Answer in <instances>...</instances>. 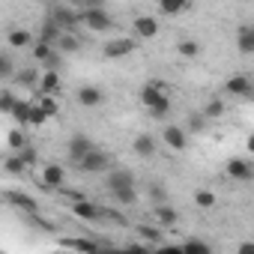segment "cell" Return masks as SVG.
I'll return each mask as SVG.
<instances>
[{
    "label": "cell",
    "mask_w": 254,
    "mask_h": 254,
    "mask_svg": "<svg viewBox=\"0 0 254 254\" xmlns=\"http://www.w3.org/2000/svg\"><path fill=\"white\" fill-rule=\"evenodd\" d=\"M18 156H21V162H24L27 168H33V165L39 162V150H36L33 144H24V147L18 150Z\"/></svg>",
    "instance_id": "cell-37"
},
{
    "label": "cell",
    "mask_w": 254,
    "mask_h": 254,
    "mask_svg": "<svg viewBox=\"0 0 254 254\" xmlns=\"http://www.w3.org/2000/svg\"><path fill=\"white\" fill-rule=\"evenodd\" d=\"M108 0H81V9H93V6H105Z\"/></svg>",
    "instance_id": "cell-43"
},
{
    "label": "cell",
    "mask_w": 254,
    "mask_h": 254,
    "mask_svg": "<svg viewBox=\"0 0 254 254\" xmlns=\"http://www.w3.org/2000/svg\"><path fill=\"white\" fill-rule=\"evenodd\" d=\"M48 123V117H45V111L36 105V102H30V111H27V129H42V126Z\"/></svg>",
    "instance_id": "cell-31"
},
{
    "label": "cell",
    "mask_w": 254,
    "mask_h": 254,
    "mask_svg": "<svg viewBox=\"0 0 254 254\" xmlns=\"http://www.w3.org/2000/svg\"><path fill=\"white\" fill-rule=\"evenodd\" d=\"M132 30H135V39H156L159 36V18L138 12L132 21Z\"/></svg>",
    "instance_id": "cell-5"
},
{
    "label": "cell",
    "mask_w": 254,
    "mask_h": 254,
    "mask_svg": "<svg viewBox=\"0 0 254 254\" xmlns=\"http://www.w3.org/2000/svg\"><path fill=\"white\" fill-rule=\"evenodd\" d=\"M36 90L57 96V93H60V72H57V69H45V72L39 75V81H36Z\"/></svg>",
    "instance_id": "cell-14"
},
{
    "label": "cell",
    "mask_w": 254,
    "mask_h": 254,
    "mask_svg": "<svg viewBox=\"0 0 254 254\" xmlns=\"http://www.w3.org/2000/svg\"><path fill=\"white\" fill-rule=\"evenodd\" d=\"M180 251H183V254H212V245L203 242V239H186V242L180 245Z\"/></svg>",
    "instance_id": "cell-30"
},
{
    "label": "cell",
    "mask_w": 254,
    "mask_h": 254,
    "mask_svg": "<svg viewBox=\"0 0 254 254\" xmlns=\"http://www.w3.org/2000/svg\"><path fill=\"white\" fill-rule=\"evenodd\" d=\"M135 233H138L141 239H147L150 245H165L162 227H159V224H135Z\"/></svg>",
    "instance_id": "cell-22"
},
{
    "label": "cell",
    "mask_w": 254,
    "mask_h": 254,
    "mask_svg": "<svg viewBox=\"0 0 254 254\" xmlns=\"http://www.w3.org/2000/svg\"><path fill=\"white\" fill-rule=\"evenodd\" d=\"M81 24L93 33H111L114 30V18L108 15L105 6H93V9H81Z\"/></svg>",
    "instance_id": "cell-1"
},
{
    "label": "cell",
    "mask_w": 254,
    "mask_h": 254,
    "mask_svg": "<svg viewBox=\"0 0 254 254\" xmlns=\"http://www.w3.org/2000/svg\"><path fill=\"white\" fill-rule=\"evenodd\" d=\"M33 39H36V36H33L30 30H21V27H18V30H9V36H6V42H9L12 48H27V45H33Z\"/></svg>",
    "instance_id": "cell-26"
},
{
    "label": "cell",
    "mask_w": 254,
    "mask_h": 254,
    "mask_svg": "<svg viewBox=\"0 0 254 254\" xmlns=\"http://www.w3.org/2000/svg\"><path fill=\"white\" fill-rule=\"evenodd\" d=\"M60 33H63V27H60V24H57V21H54V18L48 15V18L42 21V27H39V36H36V39H42V42L54 45V42L60 39Z\"/></svg>",
    "instance_id": "cell-20"
},
{
    "label": "cell",
    "mask_w": 254,
    "mask_h": 254,
    "mask_svg": "<svg viewBox=\"0 0 254 254\" xmlns=\"http://www.w3.org/2000/svg\"><path fill=\"white\" fill-rule=\"evenodd\" d=\"M177 221H180V212H177L174 206H168L165 200L156 203V224H159V227H174Z\"/></svg>",
    "instance_id": "cell-19"
},
{
    "label": "cell",
    "mask_w": 254,
    "mask_h": 254,
    "mask_svg": "<svg viewBox=\"0 0 254 254\" xmlns=\"http://www.w3.org/2000/svg\"><path fill=\"white\" fill-rule=\"evenodd\" d=\"M75 165H78V171H84V174H105V171L111 168V156L93 147V150H90V153H84Z\"/></svg>",
    "instance_id": "cell-2"
},
{
    "label": "cell",
    "mask_w": 254,
    "mask_h": 254,
    "mask_svg": "<svg viewBox=\"0 0 254 254\" xmlns=\"http://www.w3.org/2000/svg\"><path fill=\"white\" fill-rule=\"evenodd\" d=\"M156 150H159V144H156V138H153L150 132L135 135V141H132V153H135L138 159H153Z\"/></svg>",
    "instance_id": "cell-10"
},
{
    "label": "cell",
    "mask_w": 254,
    "mask_h": 254,
    "mask_svg": "<svg viewBox=\"0 0 254 254\" xmlns=\"http://www.w3.org/2000/svg\"><path fill=\"white\" fill-rule=\"evenodd\" d=\"M180 54H183V57H197V54H200V45H197L194 39H183V42H180Z\"/></svg>",
    "instance_id": "cell-40"
},
{
    "label": "cell",
    "mask_w": 254,
    "mask_h": 254,
    "mask_svg": "<svg viewBox=\"0 0 254 254\" xmlns=\"http://www.w3.org/2000/svg\"><path fill=\"white\" fill-rule=\"evenodd\" d=\"M6 144H9V150H12V153H18V150L27 144V135H24L21 126H18V129H9V132H6Z\"/></svg>",
    "instance_id": "cell-34"
},
{
    "label": "cell",
    "mask_w": 254,
    "mask_h": 254,
    "mask_svg": "<svg viewBox=\"0 0 254 254\" xmlns=\"http://www.w3.org/2000/svg\"><path fill=\"white\" fill-rule=\"evenodd\" d=\"M12 105H15V90L3 87V90H0V114H9Z\"/></svg>",
    "instance_id": "cell-39"
},
{
    "label": "cell",
    "mask_w": 254,
    "mask_h": 254,
    "mask_svg": "<svg viewBox=\"0 0 254 254\" xmlns=\"http://www.w3.org/2000/svg\"><path fill=\"white\" fill-rule=\"evenodd\" d=\"M162 93H165V84H162V81H147V84L141 87V96H138V99H141V105H144V108H150V105H156V102H159V96H162Z\"/></svg>",
    "instance_id": "cell-18"
},
{
    "label": "cell",
    "mask_w": 254,
    "mask_h": 254,
    "mask_svg": "<svg viewBox=\"0 0 254 254\" xmlns=\"http://www.w3.org/2000/svg\"><path fill=\"white\" fill-rule=\"evenodd\" d=\"M27 111H30V102H27V99H21V96H15V105H12L9 117L21 126V129H27Z\"/></svg>",
    "instance_id": "cell-24"
},
{
    "label": "cell",
    "mask_w": 254,
    "mask_h": 254,
    "mask_svg": "<svg viewBox=\"0 0 254 254\" xmlns=\"http://www.w3.org/2000/svg\"><path fill=\"white\" fill-rule=\"evenodd\" d=\"M54 48H57V54H75V51L81 48V39H78L75 33L63 30V33H60V39L54 42Z\"/></svg>",
    "instance_id": "cell-21"
},
{
    "label": "cell",
    "mask_w": 254,
    "mask_h": 254,
    "mask_svg": "<svg viewBox=\"0 0 254 254\" xmlns=\"http://www.w3.org/2000/svg\"><path fill=\"white\" fill-rule=\"evenodd\" d=\"M153 197H156V200H165V189H159V186H153Z\"/></svg>",
    "instance_id": "cell-44"
},
{
    "label": "cell",
    "mask_w": 254,
    "mask_h": 254,
    "mask_svg": "<svg viewBox=\"0 0 254 254\" xmlns=\"http://www.w3.org/2000/svg\"><path fill=\"white\" fill-rule=\"evenodd\" d=\"M93 150V141L87 138V135H72L69 138V147H66V156L72 159V162H78L84 153H90Z\"/></svg>",
    "instance_id": "cell-15"
},
{
    "label": "cell",
    "mask_w": 254,
    "mask_h": 254,
    "mask_svg": "<svg viewBox=\"0 0 254 254\" xmlns=\"http://www.w3.org/2000/svg\"><path fill=\"white\" fill-rule=\"evenodd\" d=\"M105 174H108V177H105V186H108V191H114V189H123V186H135V174H132L129 168H108Z\"/></svg>",
    "instance_id": "cell-8"
},
{
    "label": "cell",
    "mask_w": 254,
    "mask_h": 254,
    "mask_svg": "<svg viewBox=\"0 0 254 254\" xmlns=\"http://www.w3.org/2000/svg\"><path fill=\"white\" fill-rule=\"evenodd\" d=\"M3 171H6L9 177H21V174L27 171V165L21 162V156H18V153H12V156H9V159L3 162Z\"/></svg>",
    "instance_id": "cell-35"
},
{
    "label": "cell",
    "mask_w": 254,
    "mask_h": 254,
    "mask_svg": "<svg viewBox=\"0 0 254 254\" xmlns=\"http://www.w3.org/2000/svg\"><path fill=\"white\" fill-rule=\"evenodd\" d=\"M36 105H39V108L45 111V117H48V120L60 114V102H57V96H51V93H39V99H36Z\"/></svg>",
    "instance_id": "cell-27"
},
{
    "label": "cell",
    "mask_w": 254,
    "mask_h": 254,
    "mask_svg": "<svg viewBox=\"0 0 254 254\" xmlns=\"http://www.w3.org/2000/svg\"><path fill=\"white\" fill-rule=\"evenodd\" d=\"M224 93L239 96V99H251V96H254V84H251L248 75H230V78L224 81Z\"/></svg>",
    "instance_id": "cell-6"
},
{
    "label": "cell",
    "mask_w": 254,
    "mask_h": 254,
    "mask_svg": "<svg viewBox=\"0 0 254 254\" xmlns=\"http://www.w3.org/2000/svg\"><path fill=\"white\" fill-rule=\"evenodd\" d=\"M60 245L63 248H78V251H99L102 248L99 242H90V239H63Z\"/></svg>",
    "instance_id": "cell-36"
},
{
    "label": "cell",
    "mask_w": 254,
    "mask_h": 254,
    "mask_svg": "<svg viewBox=\"0 0 254 254\" xmlns=\"http://www.w3.org/2000/svg\"><path fill=\"white\" fill-rule=\"evenodd\" d=\"M147 111H150V117H153V120H165V117L171 114V99L162 93V96H159V102H156V105H150Z\"/></svg>",
    "instance_id": "cell-33"
},
{
    "label": "cell",
    "mask_w": 254,
    "mask_h": 254,
    "mask_svg": "<svg viewBox=\"0 0 254 254\" xmlns=\"http://www.w3.org/2000/svg\"><path fill=\"white\" fill-rule=\"evenodd\" d=\"M227 174H230V180H236V183H248V180L254 177V165H251V159L236 156V159L227 162Z\"/></svg>",
    "instance_id": "cell-7"
},
{
    "label": "cell",
    "mask_w": 254,
    "mask_h": 254,
    "mask_svg": "<svg viewBox=\"0 0 254 254\" xmlns=\"http://www.w3.org/2000/svg\"><path fill=\"white\" fill-rule=\"evenodd\" d=\"M12 60L9 57H3V54H0V81H6V78H12Z\"/></svg>",
    "instance_id": "cell-41"
},
{
    "label": "cell",
    "mask_w": 254,
    "mask_h": 254,
    "mask_svg": "<svg viewBox=\"0 0 254 254\" xmlns=\"http://www.w3.org/2000/svg\"><path fill=\"white\" fill-rule=\"evenodd\" d=\"M186 9H189V0H159L162 15H183Z\"/></svg>",
    "instance_id": "cell-28"
},
{
    "label": "cell",
    "mask_w": 254,
    "mask_h": 254,
    "mask_svg": "<svg viewBox=\"0 0 254 254\" xmlns=\"http://www.w3.org/2000/svg\"><path fill=\"white\" fill-rule=\"evenodd\" d=\"M111 197H114L120 206H135V203H138V189H135V186H123V189H114Z\"/></svg>",
    "instance_id": "cell-23"
},
{
    "label": "cell",
    "mask_w": 254,
    "mask_h": 254,
    "mask_svg": "<svg viewBox=\"0 0 254 254\" xmlns=\"http://www.w3.org/2000/svg\"><path fill=\"white\" fill-rule=\"evenodd\" d=\"M102 102H105L102 87H96V84H84V87H78V105H84V108H99Z\"/></svg>",
    "instance_id": "cell-13"
},
{
    "label": "cell",
    "mask_w": 254,
    "mask_h": 254,
    "mask_svg": "<svg viewBox=\"0 0 254 254\" xmlns=\"http://www.w3.org/2000/svg\"><path fill=\"white\" fill-rule=\"evenodd\" d=\"M224 111H227L224 99H209V102L203 105V111H200V114H203L206 120H221V117H224Z\"/></svg>",
    "instance_id": "cell-29"
},
{
    "label": "cell",
    "mask_w": 254,
    "mask_h": 254,
    "mask_svg": "<svg viewBox=\"0 0 254 254\" xmlns=\"http://www.w3.org/2000/svg\"><path fill=\"white\" fill-rule=\"evenodd\" d=\"M72 215H75V218H81V221H99L102 206H99V203H93V200L78 197V200L72 203Z\"/></svg>",
    "instance_id": "cell-12"
},
{
    "label": "cell",
    "mask_w": 254,
    "mask_h": 254,
    "mask_svg": "<svg viewBox=\"0 0 254 254\" xmlns=\"http://www.w3.org/2000/svg\"><path fill=\"white\" fill-rule=\"evenodd\" d=\"M99 218H105V221H114V224H126V218H123L120 212H114V209H111V212H105V209H102V215H99Z\"/></svg>",
    "instance_id": "cell-42"
},
{
    "label": "cell",
    "mask_w": 254,
    "mask_h": 254,
    "mask_svg": "<svg viewBox=\"0 0 254 254\" xmlns=\"http://www.w3.org/2000/svg\"><path fill=\"white\" fill-rule=\"evenodd\" d=\"M162 141L174 153H186L189 150V132L183 129V126H165V129H162Z\"/></svg>",
    "instance_id": "cell-4"
},
{
    "label": "cell",
    "mask_w": 254,
    "mask_h": 254,
    "mask_svg": "<svg viewBox=\"0 0 254 254\" xmlns=\"http://www.w3.org/2000/svg\"><path fill=\"white\" fill-rule=\"evenodd\" d=\"M206 123H209V120H206V117H203L200 111H194V114H189V123H186V132H189V135H200V132L206 129Z\"/></svg>",
    "instance_id": "cell-32"
},
{
    "label": "cell",
    "mask_w": 254,
    "mask_h": 254,
    "mask_svg": "<svg viewBox=\"0 0 254 254\" xmlns=\"http://www.w3.org/2000/svg\"><path fill=\"white\" fill-rule=\"evenodd\" d=\"M63 183H66V168L63 165H45L42 168V174H39V189L42 191H57V189H63Z\"/></svg>",
    "instance_id": "cell-3"
},
{
    "label": "cell",
    "mask_w": 254,
    "mask_h": 254,
    "mask_svg": "<svg viewBox=\"0 0 254 254\" xmlns=\"http://www.w3.org/2000/svg\"><path fill=\"white\" fill-rule=\"evenodd\" d=\"M63 30H69V27H75V24H81V9H72V6H63V3H57L51 12H48Z\"/></svg>",
    "instance_id": "cell-9"
},
{
    "label": "cell",
    "mask_w": 254,
    "mask_h": 254,
    "mask_svg": "<svg viewBox=\"0 0 254 254\" xmlns=\"http://www.w3.org/2000/svg\"><path fill=\"white\" fill-rule=\"evenodd\" d=\"M12 78H15V87H30V90H36L39 69H18V72H12Z\"/></svg>",
    "instance_id": "cell-25"
},
{
    "label": "cell",
    "mask_w": 254,
    "mask_h": 254,
    "mask_svg": "<svg viewBox=\"0 0 254 254\" xmlns=\"http://www.w3.org/2000/svg\"><path fill=\"white\" fill-rule=\"evenodd\" d=\"M132 51H135V39H111V42H105V48H102V54L111 57V60L129 57Z\"/></svg>",
    "instance_id": "cell-11"
},
{
    "label": "cell",
    "mask_w": 254,
    "mask_h": 254,
    "mask_svg": "<svg viewBox=\"0 0 254 254\" xmlns=\"http://www.w3.org/2000/svg\"><path fill=\"white\" fill-rule=\"evenodd\" d=\"M6 200H9L15 209L27 212V215H36V212H39V203H36L30 194H24V191H9V194H6Z\"/></svg>",
    "instance_id": "cell-16"
},
{
    "label": "cell",
    "mask_w": 254,
    "mask_h": 254,
    "mask_svg": "<svg viewBox=\"0 0 254 254\" xmlns=\"http://www.w3.org/2000/svg\"><path fill=\"white\" fill-rule=\"evenodd\" d=\"M194 206H200V209H212V206H215V194L206 191V189L194 191Z\"/></svg>",
    "instance_id": "cell-38"
},
{
    "label": "cell",
    "mask_w": 254,
    "mask_h": 254,
    "mask_svg": "<svg viewBox=\"0 0 254 254\" xmlns=\"http://www.w3.org/2000/svg\"><path fill=\"white\" fill-rule=\"evenodd\" d=\"M251 248H254V245H251V242H242V245H239V254H248V251H251Z\"/></svg>",
    "instance_id": "cell-45"
},
{
    "label": "cell",
    "mask_w": 254,
    "mask_h": 254,
    "mask_svg": "<svg viewBox=\"0 0 254 254\" xmlns=\"http://www.w3.org/2000/svg\"><path fill=\"white\" fill-rule=\"evenodd\" d=\"M236 48L242 57H251L254 54V27L251 24H242L239 33H236Z\"/></svg>",
    "instance_id": "cell-17"
}]
</instances>
